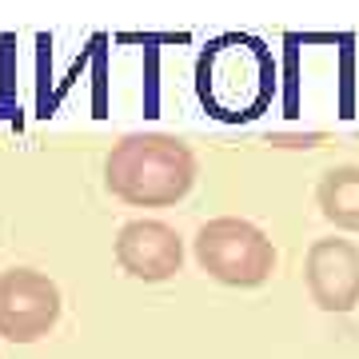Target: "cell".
<instances>
[{
    "label": "cell",
    "mask_w": 359,
    "mask_h": 359,
    "mask_svg": "<svg viewBox=\"0 0 359 359\" xmlns=\"http://www.w3.org/2000/svg\"><path fill=\"white\" fill-rule=\"evenodd\" d=\"M196 96L219 124H248L276 96V60L264 40L224 32L196 60Z\"/></svg>",
    "instance_id": "cell-1"
},
{
    "label": "cell",
    "mask_w": 359,
    "mask_h": 359,
    "mask_svg": "<svg viewBox=\"0 0 359 359\" xmlns=\"http://www.w3.org/2000/svg\"><path fill=\"white\" fill-rule=\"evenodd\" d=\"M104 184L132 208L180 204L196 184V156L176 136H124L104 160Z\"/></svg>",
    "instance_id": "cell-2"
},
{
    "label": "cell",
    "mask_w": 359,
    "mask_h": 359,
    "mask_svg": "<svg viewBox=\"0 0 359 359\" xmlns=\"http://www.w3.org/2000/svg\"><path fill=\"white\" fill-rule=\"evenodd\" d=\"M196 259L216 283L228 287H259L276 271V244L264 228L240 216H216L196 231Z\"/></svg>",
    "instance_id": "cell-3"
},
{
    "label": "cell",
    "mask_w": 359,
    "mask_h": 359,
    "mask_svg": "<svg viewBox=\"0 0 359 359\" xmlns=\"http://www.w3.org/2000/svg\"><path fill=\"white\" fill-rule=\"evenodd\" d=\"M56 323H60V287L44 271H0V335L8 344H36Z\"/></svg>",
    "instance_id": "cell-4"
},
{
    "label": "cell",
    "mask_w": 359,
    "mask_h": 359,
    "mask_svg": "<svg viewBox=\"0 0 359 359\" xmlns=\"http://www.w3.org/2000/svg\"><path fill=\"white\" fill-rule=\"evenodd\" d=\"M304 283L316 308L347 316L359 308V248L339 236H323L304 256Z\"/></svg>",
    "instance_id": "cell-5"
},
{
    "label": "cell",
    "mask_w": 359,
    "mask_h": 359,
    "mask_svg": "<svg viewBox=\"0 0 359 359\" xmlns=\"http://www.w3.org/2000/svg\"><path fill=\"white\" fill-rule=\"evenodd\" d=\"M116 264L132 280L164 283L184 268V240L164 219H128L116 231Z\"/></svg>",
    "instance_id": "cell-6"
},
{
    "label": "cell",
    "mask_w": 359,
    "mask_h": 359,
    "mask_svg": "<svg viewBox=\"0 0 359 359\" xmlns=\"http://www.w3.org/2000/svg\"><path fill=\"white\" fill-rule=\"evenodd\" d=\"M316 200H320V212L327 224H335L344 231H359V168L344 164V168L323 172Z\"/></svg>",
    "instance_id": "cell-7"
}]
</instances>
